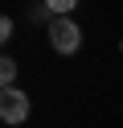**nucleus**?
Listing matches in <instances>:
<instances>
[{
  "mask_svg": "<svg viewBox=\"0 0 123 128\" xmlns=\"http://www.w3.org/2000/svg\"><path fill=\"white\" fill-rule=\"evenodd\" d=\"M49 46H53L57 54H74L82 46V29L74 25L70 17H53V25H49Z\"/></svg>",
  "mask_w": 123,
  "mask_h": 128,
  "instance_id": "f257e3e1",
  "label": "nucleus"
},
{
  "mask_svg": "<svg viewBox=\"0 0 123 128\" xmlns=\"http://www.w3.org/2000/svg\"><path fill=\"white\" fill-rule=\"evenodd\" d=\"M74 4H78V0H45V8L53 12V17H66V12H70Z\"/></svg>",
  "mask_w": 123,
  "mask_h": 128,
  "instance_id": "20e7f679",
  "label": "nucleus"
},
{
  "mask_svg": "<svg viewBox=\"0 0 123 128\" xmlns=\"http://www.w3.org/2000/svg\"><path fill=\"white\" fill-rule=\"evenodd\" d=\"M0 83H4V87L16 83V62L12 58H0Z\"/></svg>",
  "mask_w": 123,
  "mask_h": 128,
  "instance_id": "7ed1b4c3",
  "label": "nucleus"
},
{
  "mask_svg": "<svg viewBox=\"0 0 123 128\" xmlns=\"http://www.w3.org/2000/svg\"><path fill=\"white\" fill-rule=\"evenodd\" d=\"M0 120L4 124H25L29 120V95L16 91V87H4L0 91Z\"/></svg>",
  "mask_w": 123,
  "mask_h": 128,
  "instance_id": "f03ea898",
  "label": "nucleus"
}]
</instances>
